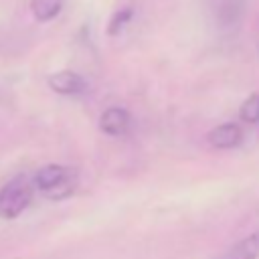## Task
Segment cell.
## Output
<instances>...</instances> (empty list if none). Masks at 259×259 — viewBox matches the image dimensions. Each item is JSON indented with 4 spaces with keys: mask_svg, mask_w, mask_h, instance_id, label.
<instances>
[{
    "mask_svg": "<svg viewBox=\"0 0 259 259\" xmlns=\"http://www.w3.org/2000/svg\"><path fill=\"white\" fill-rule=\"evenodd\" d=\"M32 202V182L24 174L10 178L0 188V219H16Z\"/></svg>",
    "mask_w": 259,
    "mask_h": 259,
    "instance_id": "1",
    "label": "cell"
},
{
    "mask_svg": "<svg viewBox=\"0 0 259 259\" xmlns=\"http://www.w3.org/2000/svg\"><path fill=\"white\" fill-rule=\"evenodd\" d=\"M32 186L42 190L49 198L61 200V198L69 196L75 188L73 170L65 168L61 164H47V166L36 170V174L32 178Z\"/></svg>",
    "mask_w": 259,
    "mask_h": 259,
    "instance_id": "2",
    "label": "cell"
},
{
    "mask_svg": "<svg viewBox=\"0 0 259 259\" xmlns=\"http://www.w3.org/2000/svg\"><path fill=\"white\" fill-rule=\"evenodd\" d=\"M47 83L59 95H79L87 89V81L75 71H57L49 75Z\"/></svg>",
    "mask_w": 259,
    "mask_h": 259,
    "instance_id": "3",
    "label": "cell"
},
{
    "mask_svg": "<svg viewBox=\"0 0 259 259\" xmlns=\"http://www.w3.org/2000/svg\"><path fill=\"white\" fill-rule=\"evenodd\" d=\"M206 140L217 150H231L243 142V130L239 123H221L208 132Z\"/></svg>",
    "mask_w": 259,
    "mask_h": 259,
    "instance_id": "4",
    "label": "cell"
},
{
    "mask_svg": "<svg viewBox=\"0 0 259 259\" xmlns=\"http://www.w3.org/2000/svg\"><path fill=\"white\" fill-rule=\"evenodd\" d=\"M130 121V111H125L123 107H107L99 115V130L107 136H121L127 132Z\"/></svg>",
    "mask_w": 259,
    "mask_h": 259,
    "instance_id": "5",
    "label": "cell"
},
{
    "mask_svg": "<svg viewBox=\"0 0 259 259\" xmlns=\"http://www.w3.org/2000/svg\"><path fill=\"white\" fill-rule=\"evenodd\" d=\"M259 257V231L247 235L245 239L237 241L223 259H257Z\"/></svg>",
    "mask_w": 259,
    "mask_h": 259,
    "instance_id": "6",
    "label": "cell"
},
{
    "mask_svg": "<svg viewBox=\"0 0 259 259\" xmlns=\"http://www.w3.org/2000/svg\"><path fill=\"white\" fill-rule=\"evenodd\" d=\"M243 6L245 2L243 0H219L217 6H214V14H217V20L225 26L233 24L235 20H239V16L243 14Z\"/></svg>",
    "mask_w": 259,
    "mask_h": 259,
    "instance_id": "7",
    "label": "cell"
},
{
    "mask_svg": "<svg viewBox=\"0 0 259 259\" xmlns=\"http://www.w3.org/2000/svg\"><path fill=\"white\" fill-rule=\"evenodd\" d=\"M63 2L65 0H32L30 10H32V14L38 22H49L61 12Z\"/></svg>",
    "mask_w": 259,
    "mask_h": 259,
    "instance_id": "8",
    "label": "cell"
},
{
    "mask_svg": "<svg viewBox=\"0 0 259 259\" xmlns=\"http://www.w3.org/2000/svg\"><path fill=\"white\" fill-rule=\"evenodd\" d=\"M239 117L241 121L247 123H259V93H253L243 101L239 109Z\"/></svg>",
    "mask_w": 259,
    "mask_h": 259,
    "instance_id": "9",
    "label": "cell"
},
{
    "mask_svg": "<svg viewBox=\"0 0 259 259\" xmlns=\"http://www.w3.org/2000/svg\"><path fill=\"white\" fill-rule=\"evenodd\" d=\"M132 16H134V10H132V8H121V10H117V12L111 16V20H109L107 34H119V32L125 28V24H130Z\"/></svg>",
    "mask_w": 259,
    "mask_h": 259,
    "instance_id": "10",
    "label": "cell"
}]
</instances>
